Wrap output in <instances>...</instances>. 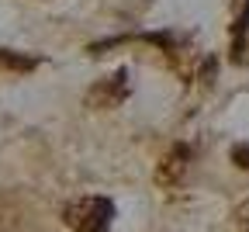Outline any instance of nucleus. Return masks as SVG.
Listing matches in <instances>:
<instances>
[{
	"label": "nucleus",
	"instance_id": "nucleus-1",
	"mask_svg": "<svg viewBox=\"0 0 249 232\" xmlns=\"http://www.w3.org/2000/svg\"><path fill=\"white\" fill-rule=\"evenodd\" d=\"M114 218V205L107 197H80L66 208V225L73 232H107Z\"/></svg>",
	"mask_w": 249,
	"mask_h": 232
},
{
	"label": "nucleus",
	"instance_id": "nucleus-2",
	"mask_svg": "<svg viewBox=\"0 0 249 232\" xmlns=\"http://www.w3.org/2000/svg\"><path fill=\"white\" fill-rule=\"evenodd\" d=\"M187 163H191V149L187 146H173L166 153V159L160 163V170H156V180H160L163 187H177L187 174Z\"/></svg>",
	"mask_w": 249,
	"mask_h": 232
},
{
	"label": "nucleus",
	"instance_id": "nucleus-3",
	"mask_svg": "<svg viewBox=\"0 0 249 232\" xmlns=\"http://www.w3.org/2000/svg\"><path fill=\"white\" fill-rule=\"evenodd\" d=\"M0 70H18V73H24V70H35V59L11 56L7 49H0Z\"/></svg>",
	"mask_w": 249,
	"mask_h": 232
},
{
	"label": "nucleus",
	"instance_id": "nucleus-4",
	"mask_svg": "<svg viewBox=\"0 0 249 232\" xmlns=\"http://www.w3.org/2000/svg\"><path fill=\"white\" fill-rule=\"evenodd\" d=\"M235 159H239V167H249V149H235Z\"/></svg>",
	"mask_w": 249,
	"mask_h": 232
},
{
	"label": "nucleus",
	"instance_id": "nucleus-5",
	"mask_svg": "<svg viewBox=\"0 0 249 232\" xmlns=\"http://www.w3.org/2000/svg\"><path fill=\"white\" fill-rule=\"evenodd\" d=\"M0 232H7V225H4V218H0Z\"/></svg>",
	"mask_w": 249,
	"mask_h": 232
}]
</instances>
